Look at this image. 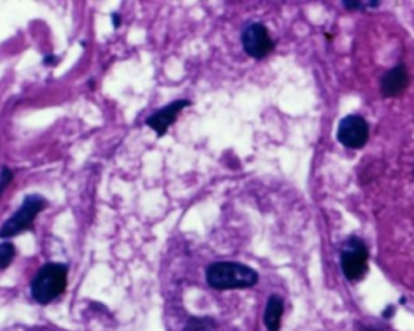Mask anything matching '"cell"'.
Returning <instances> with one entry per match:
<instances>
[{
	"instance_id": "1",
	"label": "cell",
	"mask_w": 414,
	"mask_h": 331,
	"mask_svg": "<svg viewBox=\"0 0 414 331\" xmlns=\"http://www.w3.org/2000/svg\"><path fill=\"white\" fill-rule=\"evenodd\" d=\"M258 272L238 262H214L206 270V281L212 290H248L258 283Z\"/></svg>"
},
{
	"instance_id": "2",
	"label": "cell",
	"mask_w": 414,
	"mask_h": 331,
	"mask_svg": "<svg viewBox=\"0 0 414 331\" xmlns=\"http://www.w3.org/2000/svg\"><path fill=\"white\" fill-rule=\"evenodd\" d=\"M68 267L65 264H47L31 281V296L36 302L49 304L67 290Z\"/></svg>"
},
{
	"instance_id": "3",
	"label": "cell",
	"mask_w": 414,
	"mask_h": 331,
	"mask_svg": "<svg viewBox=\"0 0 414 331\" xmlns=\"http://www.w3.org/2000/svg\"><path fill=\"white\" fill-rule=\"evenodd\" d=\"M369 251L363 239L351 236L343 244L342 254H340V265L347 280L359 281L366 276L369 270Z\"/></svg>"
},
{
	"instance_id": "4",
	"label": "cell",
	"mask_w": 414,
	"mask_h": 331,
	"mask_svg": "<svg viewBox=\"0 0 414 331\" xmlns=\"http://www.w3.org/2000/svg\"><path fill=\"white\" fill-rule=\"evenodd\" d=\"M46 206L47 202L43 196L31 194V196L25 199L22 207L4 223L2 230H0V238H12V236H17L22 231L28 230L33 225L34 218L46 209Z\"/></svg>"
},
{
	"instance_id": "5",
	"label": "cell",
	"mask_w": 414,
	"mask_h": 331,
	"mask_svg": "<svg viewBox=\"0 0 414 331\" xmlns=\"http://www.w3.org/2000/svg\"><path fill=\"white\" fill-rule=\"evenodd\" d=\"M338 143L348 149H363L369 139V125L361 115H347L338 125Z\"/></svg>"
},
{
	"instance_id": "6",
	"label": "cell",
	"mask_w": 414,
	"mask_h": 331,
	"mask_svg": "<svg viewBox=\"0 0 414 331\" xmlns=\"http://www.w3.org/2000/svg\"><path fill=\"white\" fill-rule=\"evenodd\" d=\"M241 42L246 54L253 59H264L274 49V41L270 39L269 31L262 23H251L241 33Z\"/></svg>"
},
{
	"instance_id": "7",
	"label": "cell",
	"mask_w": 414,
	"mask_h": 331,
	"mask_svg": "<svg viewBox=\"0 0 414 331\" xmlns=\"http://www.w3.org/2000/svg\"><path fill=\"white\" fill-rule=\"evenodd\" d=\"M188 105H191V102L186 101V99L170 102L169 105H165V107H162L160 110H157L156 113L151 115V117L146 120V125L153 131H156L157 136H164L165 131L169 129V126L175 123L177 115L180 113L183 108L188 107Z\"/></svg>"
},
{
	"instance_id": "8",
	"label": "cell",
	"mask_w": 414,
	"mask_h": 331,
	"mask_svg": "<svg viewBox=\"0 0 414 331\" xmlns=\"http://www.w3.org/2000/svg\"><path fill=\"white\" fill-rule=\"evenodd\" d=\"M410 84V73L405 63H398L380 78V92L384 97H396Z\"/></svg>"
},
{
	"instance_id": "9",
	"label": "cell",
	"mask_w": 414,
	"mask_h": 331,
	"mask_svg": "<svg viewBox=\"0 0 414 331\" xmlns=\"http://www.w3.org/2000/svg\"><path fill=\"white\" fill-rule=\"evenodd\" d=\"M282 315H284V299L279 294H272L267 301L264 312V323L267 331H279Z\"/></svg>"
},
{
	"instance_id": "10",
	"label": "cell",
	"mask_w": 414,
	"mask_h": 331,
	"mask_svg": "<svg viewBox=\"0 0 414 331\" xmlns=\"http://www.w3.org/2000/svg\"><path fill=\"white\" fill-rule=\"evenodd\" d=\"M186 331H217V323L212 318H190L186 323Z\"/></svg>"
},
{
	"instance_id": "11",
	"label": "cell",
	"mask_w": 414,
	"mask_h": 331,
	"mask_svg": "<svg viewBox=\"0 0 414 331\" xmlns=\"http://www.w3.org/2000/svg\"><path fill=\"white\" fill-rule=\"evenodd\" d=\"M15 257V246L12 243H5L0 244V269L5 270L10 265V262L13 260Z\"/></svg>"
},
{
	"instance_id": "12",
	"label": "cell",
	"mask_w": 414,
	"mask_h": 331,
	"mask_svg": "<svg viewBox=\"0 0 414 331\" xmlns=\"http://www.w3.org/2000/svg\"><path fill=\"white\" fill-rule=\"evenodd\" d=\"M343 7L348 8V10H363V8H371V7H379L380 2H348V0H345Z\"/></svg>"
},
{
	"instance_id": "13",
	"label": "cell",
	"mask_w": 414,
	"mask_h": 331,
	"mask_svg": "<svg viewBox=\"0 0 414 331\" xmlns=\"http://www.w3.org/2000/svg\"><path fill=\"white\" fill-rule=\"evenodd\" d=\"M0 175H2V181H0V185H2V186H0V191L4 192L5 189H7V186L10 185V181L13 180V171L10 170L8 167L4 165L2 167V171H0Z\"/></svg>"
},
{
	"instance_id": "14",
	"label": "cell",
	"mask_w": 414,
	"mask_h": 331,
	"mask_svg": "<svg viewBox=\"0 0 414 331\" xmlns=\"http://www.w3.org/2000/svg\"><path fill=\"white\" fill-rule=\"evenodd\" d=\"M120 23H122V20H120V15L118 13H113L112 15V24H113V28H118Z\"/></svg>"
},
{
	"instance_id": "15",
	"label": "cell",
	"mask_w": 414,
	"mask_h": 331,
	"mask_svg": "<svg viewBox=\"0 0 414 331\" xmlns=\"http://www.w3.org/2000/svg\"><path fill=\"white\" fill-rule=\"evenodd\" d=\"M393 312H395V307H393V306H389V307H387L385 311H384V317H385V318H392V317H393Z\"/></svg>"
},
{
	"instance_id": "16",
	"label": "cell",
	"mask_w": 414,
	"mask_h": 331,
	"mask_svg": "<svg viewBox=\"0 0 414 331\" xmlns=\"http://www.w3.org/2000/svg\"><path fill=\"white\" fill-rule=\"evenodd\" d=\"M46 63H57V60L54 59V55H49V57H47V59H46Z\"/></svg>"
}]
</instances>
